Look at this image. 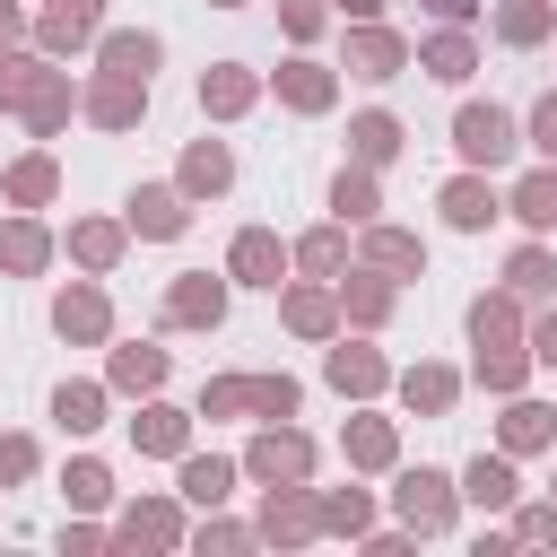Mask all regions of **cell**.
<instances>
[{"label":"cell","instance_id":"obj_8","mask_svg":"<svg viewBox=\"0 0 557 557\" xmlns=\"http://www.w3.org/2000/svg\"><path fill=\"white\" fill-rule=\"evenodd\" d=\"M52 322H61L70 339H96V331H104V296H96V287H70V296L52 305Z\"/></svg>","mask_w":557,"mask_h":557},{"label":"cell","instance_id":"obj_14","mask_svg":"<svg viewBox=\"0 0 557 557\" xmlns=\"http://www.w3.org/2000/svg\"><path fill=\"white\" fill-rule=\"evenodd\" d=\"M513 218H522V226H557V174H531V183L513 191Z\"/></svg>","mask_w":557,"mask_h":557},{"label":"cell","instance_id":"obj_35","mask_svg":"<svg viewBox=\"0 0 557 557\" xmlns=\"http://www.w3.org/2000/svg\"><path fill=\"white\" fill-rule=\"evenodd\" d=\"M348 453H357V461H392V426H383V418H366V426L348 435Z\"/></svg>","mask_w":557,"mask_h":557},{"label":"cell","instance_id":"obj_37","mask_svg":"<svg viewBox=\"0 0 557 557\" xmlns=\"http://www.w3.org/2000/svg\"><path fill=\"white\" fill-rule=\"evenodd\" d=\"M548 278H557V270H548V252H513V287H522V296H540Z\"/></svg>","mask_w":557,"mask_h":557},{"label":"cell","instance_id":"obj_24","mask_svg":"<svg viewBox=\"0 0 557 557\" xmlns=\"http://www.w3.org/2000/svg\"><path fill=\"white\" fill-rule=\"evenodd\" d=\"M244 409H270V418H287V409H296V383H287V374H261V383H244Z\"/></svg>","mask_w":557,"mask_h":557},{"label":"cell","instance_id":"obj_28","mask_svg":"<svg viewBox=\"0 0 557 557\" xmlns=\"http://www.w3.org/2000/svg\"><path fill=\"white\" fill-rule=\"evenodd\" d=\"M44 191H52V165H44V157H26V165L9 174V200H26V209H35Z\"/></svg>","mask_w":557,"mask_h":557},{"label":"cell","instance_id":"obj_26","mask_svg":"<svg viewBox=\"0 0 557 557\" xmlns=\"http://www.w3.org/2000/svg\"><path fill=\"white\" fill-rule=\"evenodd\" d=\"M287 322H296V331H331V296H322V287H296V296H287Z\"/></svg>","mask_w":557,"mask_h":557},{"label":"cell","instance_id":"obj_7","mask_svg":"<svg viewBox=\"0 0 557 557\" xmlns=\"http://www.w3.org/2000/svg\"><path fill=\"white\" fill-rule=\"evenodd\" d=\"M104 70L113 78H148L157 70V35H104Z\"/></svg>","mask_w":557,"mask_h":557},{"label":"cell","instance_id":"obj_43","mask_svg":"<svg viewBox=\"0 0 557 557\" xmlns=\"http://www.w3.org/2000/svg\"><path fill=\"white\" fill-rule=\"evenodd\" d=\"M540 357H548V366H557V313H548V322H540Z\"/></svg>","mask_w":557,"mask_h":557},{"label":"cell","instance_id":"obj_10","mask_svg":"<svg viewBox=\"0 0 557 557\" xmlns=\"http://www.w3.org/2000/svg\"><path fill=\"white\" fill-rule=\"evenodd\" d=\"M278 96L305 104V113H322V104H331V78H322L313 61H287V70H278Z\"/></svg>","mask_w":557,"mask_h":557},{"label":"cell","instance_id":"obj_30","mask_svg":"<svg viewBox=\"0 0 557 557\" xmlns=\"http://www.w3.org/2000/svg\"><path fill=\"white\" fill-rule=\"evenodd\" d=\"M52 418H61V426H96V392H87V383H61Z\"/></svg>","mask_w":557,"mask_h":557},{"label":"cell","instance_id":"obj_11","mask_svg":"<svg viewBox=\"0 0 557 557\" xmlns=\"http://www.w3.org/2000/svg\"><path fill=\"white\" fill-rule=\"evenodd\" d=\"M131 226H139V235H183V200H174V191H139V200H131Z\"/></svg>","mask_w":557,"mask_h":557},{"label":"cell","instance_id":"obj_46","mask_svg":"<svg viewBox=\"0 0 557 557\" xmlns=\"http://www.w3.org/2000/svg\"><path fill=\"white\" fill-rule=\"evenodd\" d=\"M0 35H17V9H9V0H0Z\"/></svg>","mask_w":557,"mask_h":557},{"label":"cell","instance_id":"obj_1","mask_svg":"<svg viewBox=\"0 0 557 557\" xmlns=\"http://www.w3.org/2000/svg\"><path fill=\"white\" fill-rule=\"evenodd\" d=\"M453 139H461V157H470V165H496V157H513V122H505L496 104H461Z\"/></svg>","mask_w":557,"mask_h":557},{"label":"cell","instance_id":"obj_18","mask_svg":"<svg viewBox=\"0 0 557 557\" xmlns=\"http://www.w3.org/2000/svg\"><path fill=\"white\" fill-rule=\"evenodd\" d=\"M487 209H496L487 183H453V191H444V218H453V226H487Z\"/></svg>","mask_w":557,"mask_h":557},{"label":"cell","instance_id":"obj_36","mask_svg":"<svg viewBox=\"0 0 557 557\" xmlns=\"http://www.w3.org/2000/svg\"><path fill=\"white\" fill-rule=\"evenodd\" d=\"M296 261H305V270H339V235H331V226H322V235H305V244H296Z\"/></svg>","mask_w":557,"mask_h":557},{"label":"cell","instance_id":"obj_40","mask_svg":"<svg viewBox=\"0 0 557 557\" xmlns=\"http://www.w3.org/2000/svg\"><path fill=\"white\" fill-rule=\"evenodd\" d=\"M70 496H78V505H104V470L78 461V470H70Z\"/></svg>","mask_w":557,"mask_h":557},{"label":"cell","instance_id":"obj_15","mask_svg":"<svg viewBox=\"0 0 557 557\" xmlns=\"http://www.w3.org/2000/svg\"><path fill=\"white\" fill-rule=\"evenodd\" d=\"M348 61H357V70H366V78H392V70H400V44H392V35H383V26H366V35H357V52H348Z\"/></svg>","mask_w":557,"mask_h":557},{"label":"cell","instance_id":"obj_25","mask_svg":"<svg viewBox=\"0 0 557 557\" xmlns=\"http://www.w3.org/2000/svg\"><path fill=\"white\" fill-rule=\"evenodd\" d=\"M226 479H235L226 461H191V470H183V496H191V505H218V496H226Z\"/></svg>","mask_w":557,"mask_h":557},{"label":"cell","instance_id":"obj_38","mask_svg":"<svg viewBox=\"0 0 557 557\" xmlns=\"http://www.w3.org/2000/svg\"><path fill=\"white\" fill-rule=\"evenodd\" d=\"M113 244H122L113 226H78V261H96V270H104V261H113Z\"/></svg>","mask_w":557,"mask_h":557},{"label":"cell","instance_id":"obj_41","mask_svg":"<svg viewBox=\"0 0 557 557\" xmlns=\"http://www.w3.org/2000/svg\"><path fill=\"white\" fill-rule=\"evenodd\" d=\"M531 139H540V148H548V157H557V96H548V104H540V113H531Z\"/></svg>","mask_w":557,"mask_h":557},{"label":"cell","instance_id":"obj_16","mask_svg":"<svg viewBox=\"0 0 557 557\" xmlns=\"http://www.w3.org/2000/svg\"><path fill=\"white\" fill-rule=\"evenodd\" d=\"M331 383H339V392H374V383H383V366H374L366 348H331Z\"/></svg>","mask_w":557,"mask_h":557},{"label":"cell","instance_id":"obj_9","mask_svg":"<svg viewBox=\"0 0 557 557\" xmlns=\"http://www.w3.org/2000/svg\"><path fill=\"white\" fill-rule=\"evenodd\" d=\"M96 35V0H52L44 9V44H87Z\"/></svg>","mask_w":557,"mask_h":557},{"label":"cell","instance_id":"obj_12","mask_svg":"<svg viewBox=\"0 0 557 557\" xmlns=\"http://www.w3.org/2000/svg\"><path fill=\"white\" fill-rule=\"evenodd\" d=\"M200 104H209V113H244V104H252V78H244V70H209V78H200Z\"/></svg>","mask_w":557,"mask_h":557},{"label":"cell","instance_id":"obj_27","mask_svg":"<svg viewBox=\"0 0 557 557\" xmlns=\"http://www.w3.org/2000/svg\"><path fill=\"white\" fill-rule=\"evenodd\" d=\"M470 331H479V348H505V339H513V313L487 296V305H470Z\"/></svg>","mask_w":557,"mask_h":557},{"label":"cell","instance_id":"obj_6","mask_svg":"<svg viewBox=\"0 0 557 557\" xmlns=\"http://www.w3.org/2000/svg\"><path fill=\"white\" fill-rule=\"evenodd\" d=\"M305 461H313L305 435H261V444H252V470H261V479H305Z\"/></svg>","mask_w":557,"mask_h":557},{"label":"cell","instance_id":"obj_20","mask_svg":"<svg viewBox=\"0 0 557 557\" xmlns=\"http://www.w3.org/2000/svg\"><path fill=\"white\" fill-rule=\"evenodd\" d=\"M157 374H165V348H122L113 357V383H131V392H148Z\"/></svg>","mask_w":557,"mask_h":557},{"label":"cell","instance_id":"obj_44","mask_svg":"<svg viewBox=\"0 0 557 557\" xmlns=\"http://www.w3.org/2000/svg\"><path fill=\"white\" fill-rule=\"evenodd\" d=\"M374 9H383V0H339V17H374Z\"/></svg>","mask_w":557,"mask_h":557},{"label":"cell","instance_id":"obj_5","mask_svg":"<svg viewBox=\"0 0 557 557\" xmlns=\"http://www.w3.org/2000/svg\"><path fill=\"white\" fill-rule=\"evenodd\" d=\"M165 313H174V322H218V313H226V287H218V278H183V287L165 296Z\"/></svg>","mask_w":557,"mask_h":557},{"label":"cell","instance_id":"obj_3","mask_svg":"<svg viewBox=\"0 0 557 557\" xmlns=\"http://www.w3.org/2000/svg\"><path fill=\"white\" fill-rule=\"evenodd\" d=\"M139 104H148V78H113V70H104V87H96L87 113H96L104 131H122V122H139Z\"/></svg>","mask_w":557,"mask_h":557},{"label":"cell","instance_id":"obj_19","mask_svg":"<svg viewBox=\"0 0 557 557\" xmlns=\"http://www.w3.org/2000/svg\"><path fill=\"white\" fill-rule=\"evenodd\" d=\"M0 261L9 270H44V226H0Z\"/></svg>","mask_w":557,"mask_h":557},{"label":"cell","instance_id":"obj_2","mask_svg":"<svg viewBox=\"0 0 557 557\" xmlns=\"http://www.w3.org/2000/svg\"><path fill=\"white\" fill-rule=\"evenodd\" d=\"M400 513H409V531H435V522L453 513V487H444L435 470H409V479H400Z\"/></svg>","mask_w":557,"mask_h":557},{"label":"cell","instance_id":"obj_32","mask_svg":"<svg viewBox=\"0 0 557 557\" xmlns=\"http://www.w3.org/2000/svg\"><path fill=\"white\" fill-rule=\"evenodd\" d=\"M331 209L366 218V209H374V183H366V174H339V183H331Z\"/></svg>","mask_w":557,"mask_h":557},{"label":"cell","instance_id":"obj_13","mask_svg":"<svg viewBox=\"0 0 557 557\" xmlns=\"http://www.w3.org/2000/svg\"><path fill=\"white\" fill-rule=\"evenodd\" d=\"M348 139H357V157H366V165H383V157L400 148V122H392V113H357V131H348Z\"/></svg>","mask_w":557,"mask_h":557},{"label":"cell","instance_id":"obj_39","mask_svg":"<svg viewBox=\"0 0 557 557\" xmlns=\"http://www.w3.org/2000/svg\"><path fill=\"white\" fill-rule=\"evenodd\" d=\"M122 531H131V540H174V513H165V505H148V513H131Z\"/></svg>","mask_w":557,"mask_h":557},{"label":"cell","instance_id":"obj_31","mask_svg":"<svg viewBox=\"0 0 557 557\" xmlns=\"http://www.w3.org/2000/svg\"><path fill=\"white\" fill-rule=\"evenodd\" d=\"M139 444H148V453H174V444H183V418H174V409H148V418H139Z\"/></svg>","mask_w":557,"mask_h":557},{"label":"cell","instance_id":"obj_22","mask_svg":"<svg viewBox=\"0 0 557 557\" xmlns=\"http://www.w3.org/2000/svg\"><path fill=\"white\" fill-rule=\"evenodd\" d=\"M418 61H426L435 78H470V44H461V35H435V44L418 52Z\"/></svg>","mask_w":557,"mask_h":557},{"label":"cell","instance_id":"obj_21","mask_svg":"<svg viewBox=\"0 0 557 557\" xmlns=\"http://www.w3.org/2000/svg\"><path fill=\"white\" fill-rule=\"evenodd\" d=\"M505 496H513V470L479 453V461H470V505H505Z\"/></svg>","mask_w":557,"mask_h":557},{"label":"cell","instance_id":"obj_34","mask_svg":"<svg viewBox=\"0 0 557 557\" xmlns=\"http://www.w3.org/2000/svg\"><path fill=\"white\" fill-rule=\"evenodd\" d=\"M540 435H548V409H531V400H522V409L505 418V444L522 453V444H540Z\"/></svg>","mask_w":557,"mask_h":557},{"label":"cell","instance_id":"obj_17","mask_svg":"<svg viewBox=\"0 0 557 557\" xmlns=\"http://www.w3.org/2000/svg\"><path fill=\"white\" fill-rule=\"evenodd\" d=\"M496 35H505V44H540V35H548V0H513V9L496 17Z\"/></svg>","mask_w":557,"mask_h":557},{"label":"cell","instance_id":"obj_29","mask_svg":"<svg viewBox=\"0 0 557 557\" xmlns=\"http://www.w3.org/2000/svg\"><path fill=\"white\" fill-rule=\"evenodd\" d=\"M366 252H374L383 270H418V235H392V226H383V235H374Z\"/></svg>","mask_w":557,"mask_h":557},{"label":"cell","instance_id":"obj_33","mask_svg":"<svg viewBox=\"0 0 557 557\" xmlns=\"http://www.w3.org/2000/svg\"><path fill=\"white\" fill-rule=\"evenodd\" d=\"M409 400H418V409H444V400H453V374L418 366V374H409Z\"/></svg>","mask_w":557,"mask_h":557},{"label":"cell","instance_id":"obj_45","mask_svg":"<svg viewBox=\"0 0 557 557\" xmlns=\"http://www.w3.org/2000/svg\"><path fill=\"white\" fill-rule=\"evenodd\" d=\"M426 9H435V17H470V0H426Z\"/></svg>","mask_w":557,"mask_h":557},{"label":"cell","instance_id":"obj_23","mask_svg":"<svg viewBox=\"0 0 557 557\" xmlns=\"http://www.w3.org/2000/svg\"><path fill=\"white\" fill-rule=\"evenodd\" d=\"M183 183H191V191H218V183H226V148H209V139H200V148L183 157Z\"/></svg>","mask_w":557,"mask_h":557},{"label":"cell","instance_id":"obj_4","mask_svg":"<svg viewBox=\"0 0 557 557\" xmlns=\"http://www.w3.org/2000/svg\"><path fill=\"white\" fill-rule=\"evenodd\" d=\"M278 270H287V252H278V235H235V278H252V287H278Z\"/></svg>","mask_w":557,"mask_h":557},{"label":"cell","instance_id":"obj_42","mask_svg":"<svg viewBox=\"0 0 557 557\" xmlns=\"http://www.w3.org/2000/svg\"><path fill=\"white\" fill-rule=\"evenodd\" d=\"M26 461H35V453H26L17 435H9V444H0V479H26Z\"/></svg>","mask_w":557,"mask_h":557}]
</instances>
